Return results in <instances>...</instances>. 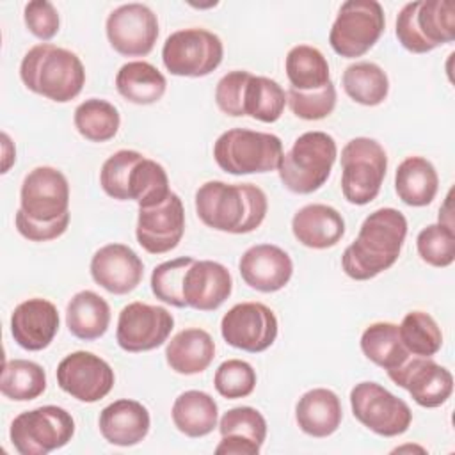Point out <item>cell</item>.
Here are the masks:
<instances>
[{
	"instance_id": "obj_24",
	"label": "cell",
	"mask_w": 455,
	"mask_h": 455,
	"mask_svg": "<svg viewBox=\"0 0 455 455\" xmlns=\"http://www.w3.org/2000/svg\"><path fill=\"white\" fill-rule=\"evenodd\" d=\"M100 432L114 446H135L149 434V411L137 400L121 398L100 412Z\"/></svg>"
},
{
	"instance_id": "obj_21",
	"label": "cell",
	"mask_w": 455,
	"mask_h": 455,
	"mask_svg": "<svg viewBox=\"0 0 455 455\" xmlns=\"http://www.w3.org/2000/svg\"><path fill=\"white\" fill-rule=\"evenodd\" d=\"M59 311L53 302L34 297L18 304L11 315V334L14 341L28 350L46 348L59 332Z\"/></svg>"
},
{
	"instance_id": "obj_14",
	"label": "cell",
	"mask_w": 455,
	"mask_h": 455,
	"mask_svg": "<svg viewBox=\"0 0 455 455\" xmlns=\"http://www.w3.org/2000/svg\"><path fill=\"white\" fill-rule=\"evenodd\" d=\"M116 382L114 370L100 355L76 350L66 355L57 366L59 387L84 403L105 398Z\"/></svg>"
},
{
	"instance_id": "obj_4",
	"label": "cell",
	"mask_w": 455,
	"mask_h": 455,
	"mask_svg": "<svg viewBox=\"0 0 455 455\" xmlns=\"http://www.w3.org/2000/svg\"><path fill=\"white\" fill-rule=\"evenodd\" d=\"M338 156L332 135L325 132H306L283 153L277 172L281 183L293 194L316 192L331 176Z\"/></svg>"
},
{
	"instance_id": "obj_7",
	"label": "cell",
	"mask_w": 455,
	"mask_h": 455,
	"mask_svg": "<svg viewBox=\"0 0 455 455\" xmlns=\"http://www.w3.org/2000/svg\"><path fill=\"white\" fill-rule=\"evenodd\" d=\"M387 171V155L380 142L355 137L341 149V192L352 204L371 203L382 187Z\"/></svg>"
},
{
	"instance_id": "obj_47",
	"label": "cell",
	"mask_w": 455,
	"mask_h": 455,
	"mask_svg": "<svg viewBox=\"0 0 455 455\" xmlns=\"http://www.w3.org/2000/svg\"><path fill=\"white\" fill-rule=\"evenodd\" d=\"M14 224H16L18 233L23 238H27L30 242H48V240H55L66 233V229L69 226V212L52 222H39V220L27 217L23 213V210H18L14 215Z\"/></svg>"
},
{
	"instance_id": "obj_43",
	"label": "cell",
	"mask_w": 455,
	"mask_h": 455,
	"mask_svg": "<svg viewBox=\"0 0 455 455\" xmlns=\"http://www.w3.org/2000/svg\"><path fill=\"white\" fill-rule=\"evenodd\" d=\"M213 386L217 393L228 400L243 398L256 387V371L247 361L228 359L215 370Z\"/></svg>"
},
{
	"instance_id": "obj_40",
	"label": "cell",
	"mask_w": 455,
	"mask_h": 455,
	"mask_svg": "<svg viewBox=\"0 0 455 455\" xmlns=\"http://www.w3.org/2000/svg\"><path fill=\"white\" fill-rule=\"evenodd\" d=\"M196 259L192 256H180L155 267L151 274V291L156 299L174 307H185L183 281L188 267Z\"/></svg>"
},
{
	"instance_id": "obj_5",
	"label": "cell",
	"mask_w": 455,
	"mask_h": 455,
	"mask_svg": "<svg viewBox=\"0 0 455 455\" xmlns=\"http://www.w3.org/2000/svg\"><path fill=\"white\" fill-rule=\"evenodd\" d=\"M283 156V142L277 135L247 128H231L213 144L217 165L235 176L275 171Z\"/></svg>"
},
{
	"instance_id": "obj_26",
	"label": "cell",
	"mask_w": 455,
	"mask_h": 455,
	"mask_svg": "<svg viewBox=\"0 0 455 455\" xmlns=\"http://www.w3.org/2000/svg\"><path fill=\"white\" fill-rule=\"evenodd\" d=\"M299 428L311 437H327L338 430L343 419L338 395L327 387L306 391L295 405Z\"/></svg>"
},
{
	"instance_id": "obj_11",
	"label": "cell",
	"mask_w": 455,
	"mask_h": 455,
	"mask_svg": "<svg viewBox=\"0 0 455 455\" xmlns=\"http://www.w3.org/2000/svg\"><path fill=\"white\" fill-rule=\"evenodd\" d=\"M350 407L354 418L382 437H396L407 432L412 421L409 405L384 386L364 380L352 387Z\"/></svg>"
},
{
	"instance_id": "obj_46",
	"label": "cell",
	"mask_w": 455,
	"mask_h": 455,
	"mask_svg": "<svg viewBox=\"0 0 455 455\" xmlns=\"http://www.w3.org/2000/svg\"><path fill=\"white\" fill-rule=\"evenodd\" d=\"M23 20L32 36L41 41L52 39L59 32L60 18L55 5L48 0H32L23 9Z\"/></svg>"
},
{
	"instance_id": "obj_48",
	"label": "cell",
	"mask_w": 455,
	"mask_h": 455,
	"mask_svg": "<svg viewBox=\"0 0 455 455\" xmlns=\"http://www.w3.org/2000/svg\"><path fill=\"white\" fill-rule=\"evenodd\" d=\"M2 149H4V165H2V172H7L9 167L14 164L16 160V149L14 144L11 142L7 133H2Z\"/></svg>"
},
{
	"instance_id": "obj_1",
	"label": "cell",
	"mask_w": 455,
	"mask_h": 455,
	"mask_svg": "<svg viewBox=\"0 0 455 455\" xmlns=\"http://www.w3.org/2000/svg\"><path fill=\"white\" fill-rule=\"evenodd\" d=\"M407 236V219L396 208H379L361 224L357 238L343 251V272L368 281L395 265Z\"/></svg>"
},
{
	"instance_id": "obj_31",
	"label": "cell",
	"mask_w": 455,
	"mask_h": 455,
	"mask_svg": "<svg viewBox=\"0 0 455 455\" xmlns=\"http://www.w3.org/2000/svg\"><path fill=\"white\" fill-rule=\"evenodd\" d=\"M117 92L130 103L153 105L162 100L167 89L165 76L146 60H132L116 75Z\"/></svg>"
},
{
	"instance_id": "obj_38",
	"label": "cell",
	"mask_w": 455,
	"mask_h": 455,
	"mask_svg": "<svg viewBox=\"0 0 455 455\" xmlns=\"http://www.w3.org/2000/svg\"><path fill=\"white\" fill-rule=\"evenodd\" d=\"M284 105L286 92L275 80L251 75L243 96L245 116L261 123H275L283 116Z\"/></svg>"
},
{
	"instance_id": "obj_33",
	"label": "cell",
	"mask_w": 455,
	"mask_h": 455,
	"mask_svg": "<svg viewBox=\"0 0 455 455\" xmlns=\"http://www.w3.org/2000/svg\"><path fill=\"white\" fill-rule=\"evenodd\" d=\"M286 76L297 91L322 89L331 82L329 62L323 53L309 44L293 46L284 60Z\"/></svg>"
},
{
	"instance_id": "obj_17",
	"label": "cell",
	"mask_w": 455,
	"mask_h": 455,
	"mask_svg": "<svg viewBox=\"0 0 455 455\" xmlns=\"http://www.w3.org/2000/svg\"><path fill=\"white\" fill-rule=\"evenodd\" d=\"M389 379L403 387L412 400L427 409L443 405L453 391V375L432 357H409L403 364L387 371Z\"/></svg>"
},
{
	"instance_id": "obj_42",
	"label": "cell",
	"mask_w": 455,
	"mask_h": 455,
	"mask_svg": "<svg viewBox=\"0 0 455 455\" xmlns=\"http://www.w3.org/2000/svg\"><path fill=\"white\" fill-rule=\"evenodd\" d=\"M144 155L133 149H119L110 155L100 171V185L103 192L117 201H130L128 181L132 169Z\"/></svg>"
},
{
	"instance_id": "obj_20",
	"label": "cell",
	"mask_w": 455,
	"mask_h": 455,
	"mask_svg": "<svg viewBox=\"0 0 455 455\" xmlns=\"http://www.w3.org/2000/svg\"><path fill=\"white\" fill-rule=\"evenodd\" d=\"M238 270L243 283L252 290L274 293L290 283L293 261L284 249L274 243H258L242 254Z\"/></svg>"
},
{
	"instance_id": "obj_29",
	"label": "cell",
	"mask_w": 455,
	"mask_h": 455,
	"mask_svg": "<svg viewBox=\"0 0 455 455\" xmlns=\"http://www.w3.org/2000/svg\"><path fill=\"white\" fill-rule=\"evenodd\" d=\"M439 188V176L430 160L407 156L395 172L396 196L409 206H427L434 201Z\"/></svg>"
},
{
	"instance_id": "obj_27",
	"label": "cell",
	"mask_w": 455,
	"mask_h": 455,
	"mask_svg": "<svg viewBox=\"0 0 455 455\" xmlns=\"http://www.w3.org/2000/svg\"><path fill=\"white\" fill-rule=\"evenodd\" d=\"M215 357V343L210 332L199 327L180 331L165 347V361L176 373L196 375L204 371Z\"/></svg>"
},
{
	"instance_id": "obj_32",
	"label": "cell",
	"mask_w": 455,
	"mask_h": 455,
	"mask_svg": "<svg viewBox=\"0 0 455 455\" xmlns=\"http://www.w3.org/2000/svg\"><path fill=\"white\" fill-rule=\"evenodd\" d=\"M361 350L366 359L386 371L398 368L411 357L400 339L398 325L391 322L370 323L361 334Z\"/></svg>"
},
{
	"instance_id": "obj_35",
	"label": "cell",
	"mask_w": 455,
	"mask_h": 455,
	"mask_svg": "<svg viewBox=\"0 0 455 455\" xmlns=\"http://www.w3.org/2000/svg\"><path fill=\"white\" fill-rule=\"evenodd\" d=\"M75 128L91 142H107L116 137L121 116L119 110L107 100L89 98L75 108Z\"/></svg>"
},
{
	"instance_id": "obj_16",
	"label": "cell",
	"mask_w": 455,
	"mask_h": 455,
	"mask_svg": "<svg viewBox=\"0 0 455 455\" xmlns=\"http://www.w3.org/2000/svg\"><path fill=\"white\" fill-rule=\"evenodd\" d=\"M20 210L34 220L52 222L69 212V183L50 165L32 169L21 183Z\"/></svg>"
},
{
	"instance_id": "obj_44",
	"label": "cell",
	"mask_w": 455,
	"mask_h": 455,
	"mask_svg": "<svg viewBox=\"0 0 455 455\" xmlns=\"http://www.w3.org/2000/svg\"><path fill=\"white\" fill-rule=\"evenodd\" d=\"M286 103L299 119L318 121L332 114L336 107V87L332 82L315 91H297L290 87L286 92Z\"/></svg>"
},
{
	"instance_id": "obj_15",
	"label": "cell",
	"mask_w": 455,
	"mask_h": 455,
	"mask_svg": "<svg viewBox=\"0 0 455 455\" xmlns=\"http://www.w3.org/2000/svg\"><path fill=\"white\" fill-rule=\"evenodd\" d=\"M110 46L124 57L148 55L158 39V18L144 4H123L107 18Z\"/></svg>"
},
{
	"instance_id": "obj_19",
	"label": "cell",
	"mask_w": 455,
	"mask_h": 455,
	"mask_svg": "<svg viewBox=\"0 0 455 455\" xmlns=\"http://www.w3.org/2000/svg\"><path fill=\"white\" fill-rule=\"evenodd\" d=\"M91 275L96 284L114 295L133 291L144 275V263L124 243H107L91 259Z\"/></svg>"
},
{
	"instance_id": "obj_25",
	"label": "cell",
	"mask_w": 455,
	"mask_h": 455,
	"mask_svg": "<svg viewBox=\"0 0 455 455\" xmlns=\"http://www.w3.org/2000/svg\"><path fill=\"white\" fill-rule=\"evenodd\" d=\"M293 236L309 249L334 247L345 235L341 213L329 204H306L291 219Z\"/></svg>"
},
{
	"instance_id": "obj_13",
	"label": "cell",
	"mask_w": 455,
	"mask_h": 455,
	"mask_svg": "<svg viewBox=\"0 0 455 455\" xmlns=\"http://www.w3.org/2000/svg\"><path fill=\"white\" fill-rule=\"evenodd\" d=\"M220 334L228 345L258 354L274 345L277 338V318L261 302H240L222 316Z\"/></svg>"
},
{
	"instance_id": "obj_34",
	"label": "cell",
	"mask_w": 455,
	"mask_h": 455,
	"mask_svg": "<svg viewBox=\"0 0 455 455\" xmlns=\"http://www.w3.org/2000/svg\"><path fill=\"white\" fill-rule=\"evenodd\" d=\"M343 89L350 100L364 107L380 105L389 92V78L386 71L368 60L354 62L343 71Z\"/></svg>"
},
{
	"instance_id": "obj_2",
	"label": "cell",
	"mask_w": 455,
	"mask_h": 455,
	"mask_svg": "<svg viewBox=\"0 0 455 455\" xmlns=\"http://www.w3.org/2000/svg\"><path fill=\"white\" fill-rule=\"evenodd\" d=\"M268 201L252 183L229 185L206 181L196 192V212L201 222L215 231L243 235L258 229L265 220Z\"/></svg>"
},
{
	"instance_id": "obj_8",
	"label": "cell",
	"mask_w": 455,
	"mask_h": 455,
	"mask_svg": "<svg viewBox=\"0 0 455 455\" xmlns=\"http://www.w3.org/2000/svg\"><path fill=\"white\" fill-rule=\"evenodd\" d=\"M75 434L73 416L57 405H41L20 412L9 430L14 450L21 455H48L66 446Z\"/></svg>"
},
{
	"instance_id": "obj_36",
	"label": "cell",
	"mask_w": 455,
	"mask_h": 455,
	"mask_svg": "<svg viewBox=\"0 0 455 455\" xmlns=\"http://www.w3.org/2000/svg\"><path fill=\"white\" fill-rule=\"evenodd\" d=\"M46 389V371L41 364L28 359L5 361L2 370L0 391L14 402H28L41 396Z\"/></svg>"
},
{
	"instance_id": "obj_23",
	"label": "cell",
	"mask_w": 455,
	"mask_h": 455,
	"mask_svg": "<svg viewBox=\"0 0 455 455\" xmlns=\"http://www.w3.org/2000/svg\"><path fill=\"white\" fill-rule=\"evenodd\" d=\"M233 277L229 270L212 259L194 261L183 281V299L188 307L199 311H213L231 295Z\"/></svg>"
},
{
	"instance_id": "obj_9",
	"label": "cell",
	"mask_w": 455,
	"mask_h": 455,
	"mask_svg": "<svg viewBox=\"0 0 455 455\" xmlns=\"http://www.w3.org/2000/svg\"><path fill=\"white\" fill-rule=\"evenodd\" d=\"M384 27V9L377 0H348L331 27V48L345 59L361 57L379 41Z\"/></svg>"
},
{
	"instance_id": "obj_30",
	"label": "cell",
	"mask_w": 455,
	"mask_h": 455,
	"mask_svg": "<svg viewBox=\"0 0 455 455\" xmlns=\"http://www.w3.org/2000/svg\"><path fill=\"white\" fill-rule=\"evenodd\" d=\"M171 416L174 427L187 437H204L217 427L219 405L208 393L188 389L174 400Z\"/></svg>"
},
{
	"instance_id": "obj_3",
	"label": "cell",
	"mask_w": 455,
	"mask_h": 455,
	"mask_svg": "<svg viewBox=\"0 0 455 455\" xmlns=\"http://www.w3.org/2000/svg\"><path fill=\"white\" fill-rule=\"evenodd\" d=\"M20 78L28 91L66 103L82 92L85 68L75 52L52 43H39L23 55Z\"/></svg>"
},
{
	"instance_id": "obj_18",
	"label": "cell",
	"mask_w": 455,
	"mask_h": 455,
	"mask_svg": "<svg viewBox=\"0 0 455 455\" xmlns=\"http://www.w3.org/2000/svg\"><path fill=\"white\" fill-rule=\"evenodd\" d=\"M185 233V210L178 194L151 208H139L135 236L149 254H164L178 247Z\"/></svg>"
},
{
	"instance_id": "obj_12",
	"label": "cell",
	"mask_w": 455,
	"mask_h": 455,
	"mask_svg": "<svg viewBox=\"0 0 455 455\" xmlns=\"http://www.w3.org/2000/svg\"><path fill=\"white\" fill-rule=\"evenodd\" d=\"M172 329L174 318L165 307L130 302L119 313L116 339L124 352H148L164 345Z\"/></svg>"
},
{
	"instance_id": "obj_6",
	"label": "cell",
	"mask_w": 455,
	"mask_h": 455,
	"mask_svg": "<svg viewBox=\"0 0 455 455\" xmlns=\"http://www.w3.org/2000/svg\"><path fill=\"white\" fill-rule=\"evenodd\" d=\"M396 37L412 53H427L455 37L453 0H416L396 16Z\"/></svg>"
},
{
	"instance_id": "obj_39",
	"label": "cell",
	"mask_w": 455,
	"mask_h": 455,
	"mask_svg": "<svg viewBox=\"0 0 455 455\" xmlns=\"http://www.w3.org/2000/svg\"><path fill=\"white\" fill-rule=\"evenodd\" d=\"M400 339L416 357H432L443 347V332L437 322L425 311H409L398 325Z\"/></svg>"
},
{
	"instance_id": "obj_41",
	"label": "cell",
	"mask_w": 455,
	"mask_h": 455,
	"mask_svg": "<svg viewBox=\"0 0 455 455\" xmlns=\"http://www.w3.org/2000/svg\"><path fill=\"white\" fill-rule=\"evenodd\" d=\"M416 249L419 258L437 268L450 267L455 259V231L453 228L435 222L418 233Z\"/></svg>"
},
{
	"instance_id": "obj_28",
	"label": "cell",
	"mask_w": 455,
	"mask_h": 455,
	"mask_svg": "<svg viewBox=\"0 0 455 455\" xmlns=\"http://www.w3.org/2000/svg\"><path fill=\"white\" fill-rule=\"evenodd\" d=\"M110 323V306L92 290H82L71 297L66 307L69 332L84 341L101 338Z\"/></svg>"
},
{
	"instance_id": "obj_45",
	"label": "cell",
	"mask_w": 455,
	"mask_h": 455,
	"mask_svg": "<svg viewBox=\"0 0 455 455\" xmlns=\"http://www.w3.org/2000/svg\"><path fill=\"white\" fill-rule=\"evenodd\" d=\"M252 73L243 69H235L226 73L215 87V103L226 116L242 117L243 114V96L245 85Z\"/></svg>"
},
{
	"instance_id": "obj_22",
	"label": "cell",
	"mask_w": 455,
	"mask_h": 455,
	"mask_svg": "<svg viewBox=\"0 0 455 455\" xmlns=\"http://www.w3.org/2000/svg\"><path fill=\"white\" fill-rule=\"evenodd\" d=\"M219 432L217 455H258L267 439V421L254 407H233L220 418Z\"/></svg>"
},
{
	"instance_id": "obj_37",
	"label": "cell",
	"mask_w": 455,
	"mask_h": 455,
	"mask_svg": "<svg viewBox=\"0 0 455 455\" xmlns=\"http://www.w3.org/2000/svg\"><path fill=\"white\" fill-rule=\"evenodd\" d=\"M169 194L171 188L165 169L158 162L142 156L130 174V201H135L139 208H151L164 203L169 197Z\"/></svg>"
},
{
	"instance_id": "obj_10",
	"label": "cell",
	"mask_w": 455,
	"mask_h": 455,
	"mask_svg": "<svg viewBox=\"0 0 455 455\" xmlns=\"http://www.w3.org/2000/svg\"><path fill=\"white\" fill-rule=\"evenodd\" d=\"M222 57L220 37L197 27L172 32L162 46L164 66L176 76H206L220 66Z\"/></svg>"
}]
</instances>
